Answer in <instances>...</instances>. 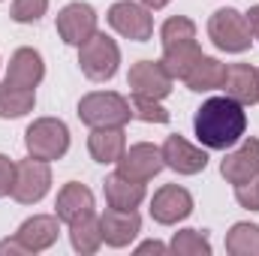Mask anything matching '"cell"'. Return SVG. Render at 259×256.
I'll list each match as a JSON object with an SVG mask.
<instances>
[{"mask_svg":"<svg viewBox=\"0 0 259 256\" xmlns=\"http://www.w3.org/2000/svg\"><path fill=\"white\" fill-rule=\"evenodd\" d=\"M247 112L232 97H211L196 109L193 133L208 151H226L244 139Z\"/></svg>","mask_w":259,"mask_h":256,"instance_id":"1","label":"cell"},{"mask_svg":"<svg viewBox=\"0 0 259 256\" xmlns=\"http://www.w3.org/2000/svg\"><path fill=\"white\" fill-rule=\"evenodd\" d=\"M78 121L84 127H127L133 121L130 100L115 91H91L78 100Z\"/></svg>","mask_w":259,"mask_h":256,"instance_id":"2","label":"cell"},{"mask_svg":"<svg viewBox=\"0 0 259 256\" xmlns=\"http://www.w3.org/2000/svg\"><path fill=\"white\" fill-rule=\"evenodd\" d=\"M208 39L226 55L247 52L253 46V33H250L247 15L232 9V6H223V9L211 12V18H208Z\"/></svg>","mask_w":259,"mask_h":256,"instance_id":"3","label":"cell"},{"mask_svg":"<svg viewBox=\"0 0 259 256\" xmlns=\"http://www.w3.org/2000/svg\"><path fill=\"white\" fill-rule=\"evenodd\" d=\"M24 148L36 160H61L69 151V127L61 118H36L24 130Z\"/></svg>","mask_w":259,"mask_h":256,"instance_id":"4","label":"cell"},{"mask_svg":"<svg viewBox=\"0 0 259 256\" xmlns=\"http://www.w3.org/2000/svg\"><path fill=\"white\" fill-rule=\"evenodd\" d=\"M78 66L91 81H109L115 78L118 66H121V49L112 36L106 33H94L88 42L78 46Z\"/></svg>","mask_w":259,"mask_h":256,"instance_id":"5","label":"cell"},{"mask_svg":"<svg viewBox=\"0 0 259 256\" xmlns=\"http://www.w3.org/2000/svg\"><path fill=\"white\" fill-rule=\"evenodd\" d=\"M52 187V169L46 160H36L27 154V160L15 163V178H12V190L9 196L18 205H36Z\"/></svg>","mask_w":259,"mask_h":256,"instance_id":"6","label":"cell"},{"mask_svg":"<svg viewBox=\"0 0 259 256\" xmlns=\"http://www.w3.org/2000/svg\"><path fill=\"white\" fill-rule=\"evenodd\" d=\"M97 21H100L97 9H94L91 3L75 0V3H66L64 9L58 12L55 27H58V36L64 39L66 46H75V49H78L81 42H88V39L97 33Z\"/></svg>","mask_w":259,"mask_h":256,"instance_id":"7","label":"cell"},{"mask_svg":"<svg viewBox=\"0 0 259 256\" xmlns=\"http://www.w3.org/2000/svg\"><path fill=\"white\" fill-rule=\"evenodd\" d=\"M109 24L115 33L127 36L133 42H148L154 36V18H151V9L142 6V3H133V0H121L109 9Z\"/></svg>","mask_w":259,"mask_h":256,"instance_id":"8","label":"cell"},{"mask_svg":"<svg viewBox=\"0 0 259 256\" xmlns=\"http://www.w3.org/2000/svg\"><path fill=\"white\" fill-rule=\"evenodd\" d=\"M115 166H118V172H121L124 178L142 181V184H148L151 178H157V175L166 169L163 151H160L157 145H151V142H136V145H130Z\"/></svg>","mask_w":259,"mask_h":256,"instance_id":"9","label":"cell"},{"mask_svg":"<svg viewBox=\"0 0 259 256\" xmlns=\"http://www.w3.org/2000/svg\"><path fill=\"white\" fill-rule=\"evenodd\" d=\"M172 75L166 72V66L160 61H139L130 66L127 84L130 94L136 97H151V100H166L172 94Z\"/></svg>","mask_w":259,"mask_h":256,"instance_id":"10","label":"cell"},{"mask_svg":"<svg viewBox=\"0 0 259 256\" xmlns=\"http://www.w3.org/2000/svg\"><path fill=\"white\" fill-rule=\"evenodd\" d=\"M193 214V196L178 184H163L151 199V217L160 226H175L178 220H187Z\"/></svg>","mask_w":259,"mask_h":256,"instance_id":"11","label":"cell"},{"mask_svg":"<svg viewBox=\"0 0 259 256\" xmlns=\"http://www.w3.org/2000/svg\"><path fill=\"white\" fill-rule=\"evenodd\" d=\"M100 229H103V244L121 250V247H130L136 241V235L142 232V217L133 211H124V208H106L100 214Z\"/></svg>","mask_w":259,"mask_h":256,"instance_id":"12","label":"cell"},{"mask_svg":"<svg viewBox=\"0 0 259 256\" xmlns=\"http://www.w3.org/2000/svg\"><path fill=\"white\" fill-rule=\"evenodd\" d=\"M220 175L232 187L253 181L259 175V139H244L235 151H229L220 160Z\"/></svg>","mask_w":259,"mask_h":256,"instance_id":"13","label":"cell"},{"mask_svg":"<svg viewBox=\"0 0 259 256\" xmlns=\"http://www.w3.org/2000/svg\"><path fill=\"white\" fill-rule=\"evenodd\" d=\"M160 151H163L166 169H172V172H178V175H199V172H205V166H208V151L190 145L184 136H169Z\"/></svg>","mask_w":259,"mask_h":256,"instance_id":"14","label":"cell"},{"mask_svg":"<svg viewBox=\"0 0 259 256\" xmlns=\"http://www.w3.org/2000/svg\"><path fill=\"white\" fill-rule=\"evenodd\" d=\"M58 235H61V220H58V214H33V217H27V220L18 226V232H15V238L21 241V247L27 250V256L49 250V247L58 241Z\"/></svg>","mask_w":259,"mask_h":256,"instance_id":"15","label":"cell"},{"mask_svg":"<svg viewBox=\"0 0 259 256\" xmlns=\"http://www.w3.org/2000/svg\"><path fill=\"white\" fill-rule=\"evenodd\" d=\"M42 78H46V64H42V55H39L36 49L24 46V49H18V52L9 58V64H6V78H3V81L18 84V88H30V91H36V84H39Z\"/></svg>","mask_w":259,"mask_h":256,"instance_id":"16","label":"cell"},{"mask_svg":"<svg viewBox=\"0 0 259 256\" xmlns=\"http://www.w3.org/2000/svg\"><path fill=\"white\" fill-rule=\"evenodd\" d=\"M88 151L94 157V163L112 166L121 160V154L127 151V130L124 127H94L88 136Z\"/></svg>","mask_w":259,"mask_h":256,"instance_id":"17","label":"cell"},{"mask_svg":"<svg viewBox=\"0 0 259 256\" xmlns=\"http://www.w3.org/2000/svg\"><path fill=\"white\" fill-rule=\"evenodd\" d=\"M223 91H226V97H232L241 106H256L259 103V72L250 64L226 66Z\"/></svg>","mask_w":259,"mask_h":256,"instance_id":"18","label":"cell"},{"mask_svg":"<svg viewBox=\"0 0 259 256\" xmlns=\"http://www.w3.org/2000/svg\"><path fill=\"white\" fill-rule=\"evenodd\" d=\"M55 214L66 226L72 220L84 217V214H94V193L88 190L84 184H78V181H69V184L61 187L58 199H55Z\"/></svg>","mask_w":259,"mask_h":256,"instance_id":"19","label":"cell"},{"mask_svg":"<svg viewBox=\"0 0 259 256\" xmlns=\"http://www.w3.org/2000/svg\"><path fill=\"white\" fill-rule=\"evenodd\" d=\"M103 193H106V205L109 208H124V211H133L145 202V184L142 181H130L121 172L109 175L103 181Z\"/></svg>","mask_w":259,"mask_h":256,"instance_id":"20","label":"cell"},{"mask_svg":"<svg viewBox=\"0 0 259 256\" xmlns=\"http://www.w3.org/2000/svg\"><path fill=\"white\" fill-rule=\"evenodd\" d=\"M223 78H226V64H220L217 58L202 55L181 81H184L190 91H196V94H208V91L223 88Z\"/></svg>","mask_w":259,"mask_h":256,"instance_id":"21","label":"cell"},{"mask_svg":"<svg viewBox=\"0 0 259 256\" xmlns=\"http://www.w3.org/2000/svg\"><path fill=\"white\" fill-rule=\"evenodd\" d=\"M69 244L72 250L81 256H91L103 247V229H100V217L97 214H84L78 220L69 223Z\"/></svg>","mask_w":259,"mask_h":256,"instance_id":"22","label":"cell"},{"mask_svg":"<svg viewBox=\"0 0 259 256\" xmlns=\"http://www.w3.org/2000/svg\"><path fill=\"white\" fill-rule=\"evenodd\" d=\"M33 106H36V91L0 81V118L3 121L24 118L27 112H33Z\"/></svg>","mask_w":259,"mask_h":256,"instance_id":"23","label":"cell"},{"mask_svg":"<svg viewBox=\"0 0 259 256\" xmlns=\"http://www.w3.org/2000/svg\"><path fill=\"white\" fill-rule=\"evenodd\" d=\"M202 58V49L199 42L190 39V42H181V46H172V49H163V61L160 64L166 66V72L172 78H184L190 72V66Z\"/></svg>","mask_w":259,"mask_h":256,"instance_id":"24","label":"cell"},{"mask_svg":"<svg viewBox=\"0 0 259 256\" xmlns=\"http://www.w3.org/2000/svg\"><path fill=\"white\" fill-rule=\"evenodd\" d=\"M226 253L259 256V226L256 223H235L226 232Z\"/></svg>","mask_w":259,"mask_h":256,"instance_id":"25","label":"cell"},{"mask_svg":"<svg viewBox=\"0 0 259 256\" xmlns=\"http://www.w3.org/2000/svg\"><path fill=\"white\" fill-rule=\"evenodd\" d=\"M169 250L178 256H211V241L199 229H181V232L172 235Z\"/></svg>","mask_w":259,"mask_h":256,"instance_id":"26","label":"cell"},{"mask_svg":"<svg viewBox=\"0 0 259 256\" xmlns=\"http://www.w3.org/2000/svg\"><path fill=\"white\" fill-rule=\"evenodd\" d=\"M190 39H196V24L187 15H172V18L163 21V27H160L163 49H172V46H181V42H190Z\"/></svg>","mask_w":259,"mask_h":256,"instance_id":"27","label":"cell"},{"mask_svg":"<svg viewBox=\"0 0 259 256\" xmlns=\"http://www.w3.org/2000/svg\"><path fill=\"white\" fill-rule=\"evenodd\" d=\"M130 112L136 121H145V124H169V112L160 106V100H151V97H136L130 94Z\"/></svg>","mask_w":259,"mask_h":256,"instance_id":"28","label":"cell"},{"mask_svg":"<svg viewBox=\"0 0 259 256\" xmlns=\"http://www.w3.org/2000/svg\"><path fill=\"white\" fill-rule=\"evenodd\" d=\"M46 9H49V0H12L9 15L18 24H33L46 15Z\"/></svg>","mask_w":259,"mask_h":256,"instance_id":"29","label":"cell"},{"mask_svg":"<svg viewBox=\"0 0 259 256\" xmlns=\"http://www.w3.org/2000/svg\"><path fill=\"white\" fill-rule=\"evenodd\" d=\"M235 199H238L241 208L259 211V175L253 181H247V184H238V187H235Z\"/></svg>","mask_w":259,"mask_h":256,"instance_id":"30","label":"cell"},{"mask_svg":"<svg viewBox=\"0 0 259 256\" xmlns=\"http://www.w3.org/2000/svg\"><path fill=\"white\" fill-rule=\"evenodd\" d=\"M12 178H15V163H12L6 154H0V199L9 196V190H12Z\"/></svg>","mask_w":259,"mask_h":256,"instance_id":"31","label":"cell"},{"mask_svg":"<svg viewBox=\"0 0 259 256\" xmlns=\"http://www.w3.org/2000/svg\"><path fill=\"white\" fill-rule=\"evenodd\" d=\"M6 253H21V256H27V250L21 247V241H18V238H6V241H0V256H6Z\"/></svg>","mask_w":259,"mask_h":256,"instance_id":"32","label":"cell"},{"mask_svg":"<svg viewBox=\"0 0 259 256\" xmlns=\"http://www.w3.org/2000/svg\"><path fill=\"white\" fill-rule=\"evenodd\" d=\"M166 250H169V244H163V241H145L136 247V253H166Z\"/></svg>","mask_w":259,"mask_h":256,"instance_id":"33","label":"cell"},{"mask_svg":"<svg viewBox=\"0 0 259 256\" xmlns=\"http://www.w3.org/2000/svg\"><path fill=\"white\" fill-rule=\"evenodd\" d=\"M247 24H250L253 39L259 42V6H250V12H247Z\"/></svg>","mask_w":259,"mask_h":256,"instance_id":"34","label":"cell"},{"mask_svg":"<svg viewBox=\"0 0 259 256\" xmlns=\"http://www.w3.org/2000/svg\"><path fill=\"white\" fill-rule=\"evenodd\" d=\"M172 0H142V6H148V9H166Z\"/></svg>","mask_w":259,"mask_h":256,"instance_id":"35","label":"cell"},{"mask_svg":"<svg viewBox=\"0 0 259 256\" xmlns=\"http://www.w3.org/2000/svg\"><path fill=\"white\" fill-rule=\"evenodd\" d=\"M256 72H259V69H256Z\"/></svg>","mask_w":259,"mask_h":256,"instance_id":"36","label":"cell"}]
</instances>
